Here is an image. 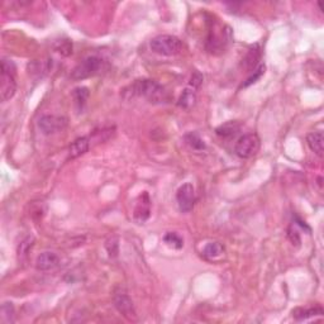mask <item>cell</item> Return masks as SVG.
I'll list each match as a JSON object with an SVG mask.
<instances>
[{
    "instance_id": "24",
    "label": "cell",
    "mask_w": 324,
    "mask_h": 324,
    "mask_svg": "<svg viewBox=\"0 0 324 324\" xmlns=\"http://www.w3.org/2000/svg\"><path fill=\"white\" fill-rule=\"evenodd\" d=\"M34 238L33 237H27L24 240H23L22 243H20V244H19V247H18V254L20 257H23V256H27L28 254V252H30V250L32 248V246L33 244H34Z\"/></svg>"
},
{
    "instance_id": "16",
    "label": "cell",
    "mask_w": 324,
    "mask_h": 324,
    "mask_svg": "<svg viewBox=\"0 0 324 324\" xmlns=\"http://www.w3.org/2000/svg\"><path fill=\"white\" fill-rule=\"evenodd\" d=\"M240 130V124L238 122H227L224 124H222L220 127H218L216 130V133L219 137L228 138L232 136L237 134Z\"/></svg>"
},
{
    "instance_id": "11",
    "label": "cell",
    "mask_w": 324,
    "mask_h": 324,
    "mask_svg": "<svg viewBox=\"0 0 324 324\" xmlns=\"http://www.w3.org/2000/svg\"><path fill=\"white\" fill-rule=\"evenodd\" d=\"M90 140L88 137H80L75 140L72 144H70L68 148V158H78V157L82 156L89 151Z\"/></svg>"
},
{
    "instance_id": "27",
    "label": "cell",
    "mask_w": 324,
    "mask_h": 324,
    "mask_svg": "<svg viewBox=\"0 0 324 324\" xmlns=\"http://www.w3.org/2000/svg\"><path fill=\"white\" fill-rule=\"evenodd\" d=\"M202 75L199 72V71H195L192 76V80H190V86L192 89H198V88L202 85Z\"/></svg>"
},
{
    "instance_id": "10",
    "label": "cell",
    "mask_w": 324,
    "mask_h": 324,
    "mask_svg": "<svg viewBox=\"0 0 324 324\" xmlns=\"http://www.w3.org/2000/svg\"><path fill=\"white\" fill-rule=\"evenodd\" d=\"M60 264V257L54 252L47 251L40 254L36 260V268L40 271H50L57 268Z\"/></svg>"
},
{
    "instance_id": "5",
    "label": "cell",
    "mask_w": 324,
    "mask_h": 324,
    "mask_svg": "<svg viewBox=\"0 0 324 324\" xmlns=\"http://www.w3.org/2000/svg\"><path fill=\"white\" fill-rule=\"evenodd\" d=\"M103 68V60L96 56H90L82 60L71 72V78L76 81L84 80L99 72L100 68Z\"/></svg>"
},
{
    "instance_id": "19",
    "label": "cell",
    "mask_w": 324,
    "mask_h": 324,
    "mask_svg": "<svg viewBox=\"0 0 324 324\" xmlns=\"http://www.w3.org/2000/svg\"><path fill=\"white\" fill-rule=\"evenodd\" d=\"M90 92H89V89L88 88H76L75 90H74L72 92V96L74 99H75V103L76 106H78V109H82V106L86 104V100L88 98H89Z\"/></svg>"
},
{
    "instance_id": "3",
    "label": "cell",
    "mask_w": 324,
    "mask_h": 324,
    "mask_svg": "<svg viewBox=\"0 0 324 324\" xmlns=\"http://www.w3.org/2000/svg\"><path fill=\"white\" fill-rule=\"evenodd\" d=\"M150 47L154 54L161 56H175L182 50V42L176 36L160 34L152 38Z\"/></svg>"
},
{
    "instance_id": "26",
    "label": "cell",
    "mask_w": 324,
    "mask_h": 324,
    "mask_svg": "<svg viewBox=\"0 0 324 324\" xmlns=\"http://www.w3.org/2000/svg\"><path fill=\"white\" fill-rule=\"evenodd\" d=\"M288 238L295 246H299L300 244V236L294 227H289V230H288Z\"/></svg>"
},
{
    "instance_id": "2",
    "label": "cell",
    "mask_w": 324,
    "mask_h": 324,
    "mask_svg": "<svg viewBox=\"0 0 324 324\" xmlns=\"http://www.w3.org/2000/svg\"><path fill=\"white\" fill-rule=\"evenodd\" d=\"M16 92V66L10 60H2V76H0V98L2 102H8Z\"/></svg>"
},
{
    "instance_id": "22",
    "label": "cell",
    "mask_w": 324,
    "mask_h": 324,
    "mask_svg": "<svg viewBox=\"0 0 324 324\" xmlns=\"http://www.w3.org/2000/svg\"><path fill=\"white\" fill-rule=\"evenodd\" d=\"M106 248L110 257H116L119 254V240L118 237H110L106 242Z\"/></svg>"
},
{
    "instance_id": "25",
    "label": "cell",
    "mask_w": 324,
    "mask_h": 324,
    "mask_svg": "<svg viewBox=\"0 0 324 324\" xmlns=\"http://www.w3.org/2000/svg\"><path fill=\"white\" fill-rule=\"evenodd\" d=\"M265 70H266L265 65H260L258 68H256V70L254 71V75L250 76V78L246 80V82H244V84H243L242 86L246 88V86H248V85L254 84V82H256V81L258 80V78H261L262 75H264V74H265Z\"/></svg>"
},
{
    "instance_id": "13",
    "label": "cell",
    "mask_w": 324,
    "mask_h": 324,
    "mask_svg": "<svg viewBox=\"0 0 324 324\" xmlns=\"http://www.w3.org/2000/svg\"><path fill=\"white\" fill-rule=\"evenodd\" d=\"M306 144L309 148L318 157H323L324 154V137L322 132H313L306 136Z\"/></svg>"
},
{
    "instance_id": "6",
    "label": "cell",
    "mask_w": 324,
    "mask_h": 324,
    "mask_svg": "<svg viewBox=\"0 0 324 324\" xmlns=\"http://www.w3.org/2000/svg\"><path fill=\"white\" fill-rule=\"evenodd\" d=\"M68 120L66 116L51 114V116H40V120H38V128L44 134L51 136L65 130L68 127Z\"/></svg>"
},
{
    "instance_id": "9",
    "label": "cell",
    "mask_w": 324,
    "mask_h": 324,
    "mask_svg": "<svg viewBox=\"0 0 324 324\" xmlns=\"http://www.w3.org/2000/svg\"><path fill=\"white\" fill-rule=\"evenodd\" d=\"M150 214H151V200H150L148 194L144 192L138 198L137 204L134 206L133 218H134L138 224H142L150 218Z\"/></svg>"
},
{
    "instance_id": "23",
    "label": "cell",
    "mask_w": 324,
    "mask_h": 324,
    "mask_svg": "<svg viewBox=\"0 0 324 324\" xmlns=\"http://www.w3.org/2000/svg\"><path fill=\"white\" fill-rule=\"evenodd\" d=\"M54 50H56L57 52H60L61 54H64V56H68V54H72V44L68 40H58V42L54 44Z\"/></svg>"
},
{
    "instance_id": "7",
    "label": "cell",
    "mask_w": 324,
    "mask_h": 324,
    "mask_svg": "<svg viewBox=\"0 0 324 324\" xmlns=\"http://www.w3.org/2000/svg\"><path fill=\"white\" fill-rule=\"evenodd\" d=\"M176 202L182 213H189L195 204V189L192 184L185 182L176 192Z\"/></svg>"
},
{
    "instance_id": "20",
    "label": "cell",
    "mask_w": 324,
    "mask_h": 324,
    "mask_svg": "<svg viewBox=\"0 0 324 324\" xmlns=\"http://www.w3.org/2000/svg\"><path fill=\"white\" fill-rule=\"evenodd\" d=\"M185 142H186L192 150H195V151H202V150H206L204 140H202L196 133H188V134L185 136Z\"/></svg>"
},
{
    "instance_id": "17",
    "label": "cell",
    "mask_w": 324,
    "mask_h": 324,
    "mask_svg": "<svg viewBox=\"0 0 324 324\" xmlns=\"http://www.w3.org/2000/svg\"><path fill=\"white\" fill-rule=\"evenodd\" d=\"M322 314H323V309H322L320 306H316V308H306V309L299 308L292 310V316H294V318L298 319V320L308 319L316 316H322Z\"/></svg>"
},
{
    "instance_id": "4",
    "label": "cell",
    "mask_w": 324,
    "mask_h": 324,
    "mask_svg": "<svg viewBox=\"0 0 324 324\" xmlns=\"http://www.w3.org/2000/svg\"><path fill=\"white\" fill-rule=\"evenodd\" d=\"M260 138L256 133H248L244 134L236 142L234 154L240 158H251L260 151Z\"/></svg>"
},
{
    "instance_id": "15",
    "label": "cell",
    "mask_w": 324,
    "mask_h": 324,
    "mask_svg": "<svg viewBox=\"0 0 324 324\" xmlns=\"http://www.w3.org/2000/svg\"><path fill=\"white\" fill-rule=\"evenodd\" d=\"M224 254V246L219 242L208 243L204 250H202V256L208 260H216Z\"/></svg>"
},
{
    "instance_id": "1",
    "label": "cell",
    "mask_w": 324,
    "mask_h": 324,
    "mask_svg": "<svg viewBox=\"0 0 324 324\" xmlns=\"http://www.w3.org/2000/svg\"><path fill=\"white\" fill-rule=\"evenodd\" d=\"M130 89L132 96H144L150 103H164L168 99V92L156 80H137L134 84L130 85Z\"/></svg>"
},
{
    "instance_id": "14",
    "label": "cell",
    "mask_w": 324,
    "mask_h": 324,
    "mask_svg": "<svg viewBox=\"0 0 324 324\" xmlns=\"http://www.w3.org/2000/svg\"><path fill=\"white\" fill-rule=\"evenodd\" d=\"M196 103V92L192 88H186L180 95L178 102V106L182 109H190Z\"/></svg>"
},
{
    "instance_id": "8",
    "label": "cell",
    "mask_w": 324,
    "mask_h": 324,
    "mask_svg": "<svg viewBox=\"0 0 324 324\" xmlns=\"http://www.w3.org/2000/svg\"><path fill=\"white\" fill-rule=\"evenodd\" d=\"M114 306H116V310L124 316L127 320L134 322L137 320V313H136L134 306H133V302L130 296H128L126 292H116L114 294Z\"/></svg>"
},
{
    "instance_id": "12",
    "label": "cell",
    "mask_w": 324,
    "mask_h": 324,
    "mask_svg": "<svg viewBox=\"0 0 324 324\" xmlns=\"http://www.w3.org/2000/svg\"><path fill=\"white\" fill-rule=\"evenodd\" d=\"M260 58H261V48L258 44H254L248 50L244 58L242 60V68H246L247 71H254Z\"/></svg>"
},
{
    "instance_id": "18",
    "label": "cell",
    "mask_w": 324,
    "mask_h": 324,
    "mask_svg": "<svg viewBox=\"0 0 324 324\" xmlns=\"http://www.w3.org/2000/svg\"><path fill=\"white\" fill-rule=\"evenodd\" d=\"M0 319H2V323L4 324H10L14 322V318H16V309H14L13 302H3L2 306V310H0Z\"/></svg>"
},
{
    "instance_id": "21",
    "label": "cell",
    "mask_w": 324,
    "mask_h": 324,
    "mask_svg": "<svg viewBox=\"0 0 324 324\" xmlns=\"http://www.w3.org/2000/svg\"><path fill=\"white\" fill-rule=\"evenodd\" d=\"M164 240H165V243H168V246L174 247V248L180 250L184 247V240L175 232H168V234H165Z\"/></svg>"
}]
</instances>
